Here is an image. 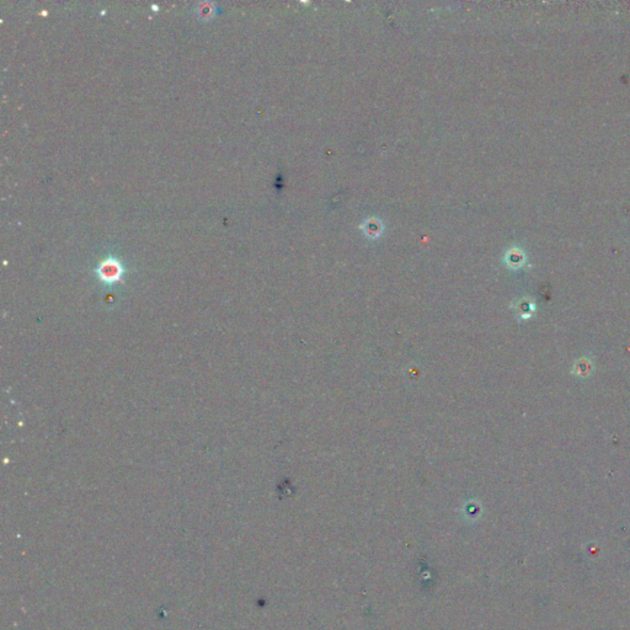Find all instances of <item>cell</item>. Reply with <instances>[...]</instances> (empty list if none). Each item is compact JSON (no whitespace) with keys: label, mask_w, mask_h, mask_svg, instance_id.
<instances>
[{"label":"cell","mask_w":630,"mask_h":630,"mask_svg":"<svg viewBox=\"0 0 630 630\" xmlns=\"http://www.w3.org/2000/svg\"><path fill=\"white\" fill-rule=\"evenodd\" d=\"M123 273H125L123 266L121 264L120 260H117L115 257L105 259L100 262L96 269V275L99 277L100 281L106 286H112L117 282H120Z\"/></svg>","instance_id":"obj_1"}]
</instances>
